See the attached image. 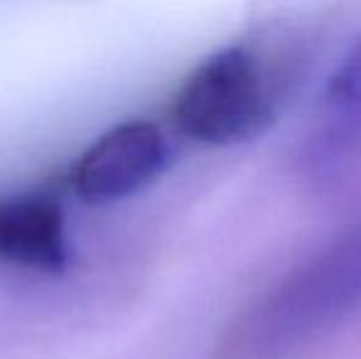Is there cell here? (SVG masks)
<instances>
[{"label": "cell", "mask_w": 361, "mask_h": 359, "mask_svg": "<svg viewBox=\"0 0 361 359\" xmlns=\"http://www.w3.org/2000/svg\"><path fill=\"white\" fill-rule=\"evenodd\" d=\"M361 305V221L283 278L248 317L243 342L278 357L342 322Z\"/></svg>", "instance_id": "6da1fadb"}, {"label": "cell", "mask_w": 361, "mask_h": 359, "mask_svg": "<svg viewBox=\"0 0 361 359\" xmlns=\"http://www.w3.org/2000/svg\"><path fill=\"white\" fill-rule=\"evenodd\" d=\"M276 114V82L258 52L243 44L224 47L197 64L172 101L177 130L212 148L256 138Z\"/></svg>", "instance_id": "7a4b0ae2"}, {"label": "cell", "mask_w": 361, "mask_h": 359, "mask_svg": "<svg viewBox=\"0 0 361 359\" xmlns=\"http://www.w3.org/2000/svg\"><path fill=\"white\" fill-rule=\"evenodd\" d=\"M170 143L152 121L133 118L114 126L76 158L69 182L89 205H109L145 190L165 173Z\"/></svg>", "instance_id": "3957f363"}, {"label": "cell", "mask_w": 361, "mask_h": 359, "mask_svg": "<svg viewBox=\"0 0 361 359\" xmlns=\"http://www.w3.org/2000/svg\"><path fill=\"white\" fill-rule=\"evenodd\" d=\"M64 209L52 195L0 200V259L39 273H59L69 264Z\"/></svg>", "instance_id": "277c9868"}, {"label": "cell", "mask_w": 361, "mask_h": 359, "mask_svg": "<svg viewBox=\"0 0 361 359\" xmlns=\"http://www.w3.org/2000/svg\"><path fill=\"white\" fill-rule=\"evenodd\" d=\"M324 99L332 114L361 126V39L344 54V59L332 72Z\"/></svg>", "instance_id": "5b68a950"}]
</instances>
